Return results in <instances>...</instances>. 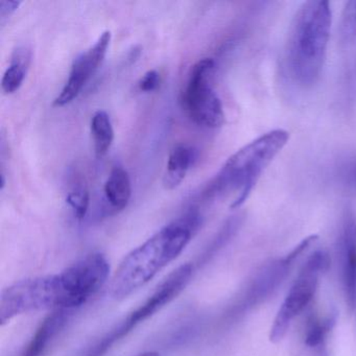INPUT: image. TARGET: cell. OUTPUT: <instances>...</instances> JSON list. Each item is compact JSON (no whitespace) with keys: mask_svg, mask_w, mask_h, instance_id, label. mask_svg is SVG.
I'll list each match as a JSON object with an SVG mask.
<instances>
[{"mask_svg":"<svg viewBox=\"0 0 356 356\" xmlns=\"http://www.w3.org/2000/svg\"><path fill=\"white\" fill-rule=\"evenodd\" d=\"M200 225L199 212H187L133 250L112 279V296L118 300L124 299L152 280L182 253Z\"/></svg>","mask_w":356,"mask_h":356,"instance_id":"cell-1","label":"cell"},{"mask_svg":"<svg viewBox=\"0 0 356 356\" xmlns=\"http://www.w3.org/2000/svg\"><path fill=\"white\" fill-rule=\"evenodd\" d=\"M332 12L330 3L312 0L302 3L291 22L285 49L287 72L302 88L320 80L330 39Z\"/></svg>","mask_w":356,"mask_h":356,"instance_id":"cell-2","label":"cell"},{"mask_svg":"<svg viewBox=\"0 0 356 356\" xmlns=\"http://www.w3.org/2000/svg\"><path fill=\"white\" fill-rule=\"evenodd\" d=\"M289 140V133L282 129L270 131L245 145L231 156L209 187L210 193L236 191L232 208L247 201L262 172L272 163Z\"/></svg>","mask_w":356,"mask_h":356,"instance_id":"cell-3","label":"cell"},{"mask_svg":"<svg viewBox=\"0 0 356 356\" xmlns=\"http://www.w3.org/2000/svg\"><path fill=\"white\" fill-rule=\"evenodd\" d=\"M45 309H67L68 300L61 275L18 281L7 287L0 298V323L15 316Z\"/></svg>","mask_w":356,"mask_h":356,"instance_id":"cell-4","label":"cell"},{"mask_svg":"<svg viewBox=\"0 0 356 356\" xmlns=\"http://www.w3.org/2000/svg\"><path fill=\"white\" fill-rule=\"evenodd\" d=\"M329 262L328 254L324 251H314L307 258L275 316L270 327V341H280L293 320L309 305L318 289L321 275L328 268Z\"/></svg>","mask_w":356,"mask_h":356,"instance_id":"cell-5","label":"cell"},{"mask_svg":"<svg viewBox=\"0 0 356 356\" xmlns=\"http://www.w3.org/2000/svg\"><path fill=\"white\" fill-rule=\"evenodd\" d=\"M216 62L204 58L193 66L182 95L183 108L201 127L216 129L225 122L222 102L212 87Z\"/></svg>","mask_w":356,"mask_h":356,"instance_id":"cell-6","label":"cell"},{"mask_svg":"<svg viewBox=\"0 0 356 356\" xmlns=\"http://www.w3.org/2000/svg\"><path fill=\"white\" fill-rule=\"evenodd\" d=\"M193 273V266L191 264H183L174 270L145 303L141 304L126 320L112 329L111 332L108 333L99 343H97L89 352L88 356H102V354L105 353L116 341L128 334L139 323L147 320L166 304L170 303L188 284Z\"/></svg>","mask_w":356,"mask_h":356,"instance_id":"cell-7","label":"cell"},{"mask_svg":"<svg viewBox=\"0 0 356 356\" xmlns=\"http://www.w3.org/2000/svg\"><path fill=\"white\" fill-rule=\"evenodd\" d=\"M109 273V262L101 253L90 254L62 272L70 309L83 305L95 295L105 284Z\"/></svg>","mask_w":356,"mask_h":356,"instance_id":"cell-8","label":"cell"},{"mask_svg":"<svg viewBox=\"0 0 356 356\" xmlns=\"http://www.w3.org/2000/svg\"><path fill=\"white\" fill-rule=\"evenodd\" d=\"M110 41H111V32L106 31L99 36L93 47L76 57L72 64L70 78L62 89L61 93L54 101V106L63 107L72 103L80 95L83 87L103 63Z\"/></svg>","mask_w":356,"mask_h":356,"instance_id":"cell-9","label":"cell"},{"mask_svg":"<svg viewBox=\"0 0 356 356\" xmlns=\"http://www.w3.org/2000/svg\"><path fill=\"white\" fill-rule=\"evenodd\" d=\"M339 245L343 289L348 304L353 307L356 300V216L351 210L343 216Z\"/></svg>","mask_w":356,"mask_h":356,"instance_id":"cell-10","label":"cell"},{"mask_svg":"<svg viewBox=\"0 0 356 356\" xmlns=\"http://www.w3.org/2000/svg\"><path fill=\"white\" fill-rule=\"evenodd\" d=\"M72 310L56 309L41 323L22 356H41L65 326Z\"/></svg>","mask_w":356,"mask_h":356,"instance_id":"cell-11","label":"cell"},{"mask_svg":"<svg viewBox=\"0 0 356 356\" xmlns=\"http://www.w3.org/2000/svg\"><path fill=\"white\" fill-rule=\"evenodd\" d=\"M193 160V152L191 147L178 145L172 149L163 177V185L166 189H174L181 184Z\"/></svg>","mask_w":356,"mask_h":356,"instance_id":"cell-12","label":"cell"},{"mask_svg":"<svg viewBox=\"0 0 356 356\" xmlns=\"http://www.w3.org/2000/svg\"><path fill=\"white\" fill-rule=\"evenodd\" d=\"M105 193L108 201L115 209L122 210L127 207L132 195L130 177L127 170L120 166H115L111 170L105 184Z\"/></svg>","mask_w":356,"mask_h":356,"instance_id":"cell-13","label":"cell"},{"mask_svg":"<svg viewBox=\"0 0 356 356\" xmlns=\"http://www.w3.org/2000/svg\"><path fill=\"white\" fill-rule=\"evenodd\" d=\"M91 133L95 139V155L104 157L111 147L114 139L113 127L107 112L99 110L91 118Z\"/></svg>","mask_w":356,"mask_h":356,"instance_id":"cell-14","label":"cell"},{"mask_svg":"<svg viewBox=\"0 0 356 356\" xmlns=\"http://www.w3.org/2000/svg\"><path fill=\"white\" fill-rule=\"evenodd\" d=\"M334 318H312L306 329L305 343L310 348H320L332 329Z\"/></svg>","mask_w":356,"mask_h":356,"instance_id":"cell-15","label":"cell"},{"mask_svg":"<svg viewBox=\"0 0 356 356\" xmlns=\"http://www.w3.org/2000/svg\"><path fill=\"white\" fill-rule=\"evenodd\" d=\"M28 70L29 67L17 63V62L11 61V64L6 70L3 80H1V88H3V92L7 95L16 92L22 87Z\"/></svg>","mask_w":356,"mask_h":356,"instance_id":"cell-16","label":"cell"},{"mask_svg":"<svg viewBox=\"0 0 356 356\" xmlns=\"http://www.w3.org/2000/svg\"><path fill=\"white\" fill-rule=\"evenodd\" d=\"M339 34L343 42L356 40V0L348 1L343 8Z\"/></svg>","mask_w":356,"mask_h":356,"instance_id":"cell-17","label":"cell"},{"mask_svg":"<svg viewBox=\"0 0 356 356\" xmlns=\"http://www.w3.org/2000/svg\"><path fill=\"white\" fill-rule=\"evenodd\" d=\"M89 191L83 185L74 187L67 195L66 202L74 210V216L78 218H83L86 216L89 207Z\"/></svg>","mask_w":356,"mask_h":356,"instance_id":"cell-18","label":"cell"},{"mask_svg":"<svg viewBox=\"0 0 356 356\" xmlns=\"http://www.w3.org/2000/svg\"><path fill=\"white\" fill-rule=\"evenodd\" d=\"M160 84V74L157 70H149L143 74L138 83L139 89L143 92H151L156 90Z\"/></svg>","mask_w":356,"mask_h":356,"instance_id":"cell-19","label":"cell"},{"mask_svg":"<svg viewBox=\"0 0 356 356\" xmlns=\"http://www.w3.org/2000/svg\"><path fill=\"white\" fill-rule=\"evenodd\" d=\"M22 5V1L19 0H1L0 1V24L1 26H5L7 20L9 19L10 16L16 11Z\"/></svg>","mask_w":356,"mask_h":356,"instance_id":"cell-20","label":"cell"},{"mask_svg":"<svg viewBox=\"0 0 356 356\" xmlns=\"http://www.w3.org/2000/svg\"><path fill=\"white\" fill-rule=\"evenodd\" d=\"M343 177L347 185L356 188V158L346 164L343 168Z\"/></svg>","mask_w":356,"mask_h":356,"instance_id":"cell-21","label":"cell"},{"mask_svg":"<svg viewBox=\"0 0 356 356\" xmlns=\"http://www.w3.org/2000/svg\"><path fill=\"white\" fill-rule=\"evenodd\" d=\"M136 356H160L157 352H145V353L138 354Z\"/></svg>","mask_w":356,"mask_h":356,"instance_id":"cell-22","label":"cell"}]
</instances>
